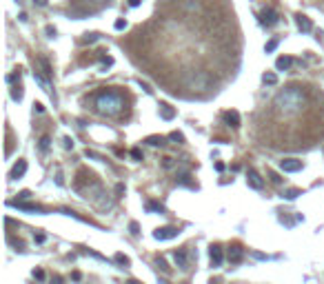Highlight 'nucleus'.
Masks as SVG:
<instances>
[{
    "mask_svg": "<svg viewBox=\"0 0 324 284\" xmlns=\"http://www.w3.org/2000/svg\"><path fill=\"white\" fill-rule=\"evenodd\" d=\"M246 184H249L251 189H255V191H260V189L264 187V180L260 178V173L255 171V169H249V171H246Z\"/></svg>",
    "mask_w": 324,
    "mask_h": 284,
    "instance_id": "obj_6",
    "label": "nucleus"
},
{
    "mask_svg": "<svg viewBox=\"0 0 324 284\" xmlns=\"http://www.w3.org/2000/svg\"><path fill=\"white\" fill-rule=\"evenodd\" d=\"M63 142H65V149H74V140L71 138H65Z\"/></svg>",
    "mask_w": 324,
    "mask_h": 284,
    "instance_id": "obj_39",
    "label": "nucleus"
},
{
    "mask_svg": "<svg viewBox=\"0 0 324 284\" xmlns=\"http://www.w3.org/2000/svg\"><path fill=\"white\" fill-rule=\"evenodd\" d=\"M189 178H191V176H189L187 171H184V173H180V176H178V184H187V187H193V184H191V180H189Z\"/></svg>",
    "mask_w": 324,
    "mask_h": 284,
    "instance_id": "obj_23",
    "label": "nucleus"
},
{
    "mask_svg": "<svg viewBox=\"0 0 324 284\" xmlns=\"http://www.w3.org/2000/svg\"><path fill=\"white\" fill-rule=\"evenodd\" d=\"M216 171H225V164H222V162H216Z\"/></svg>",
    "mask_w": 324,
    "mask_h": 284,
    "instance_id": "obj_45",
    "label": "nucleus"
},
{
    "mask_svg": "<svg viewBox=\"0 0 324 284\" xmlns=\"http://www.w3.org/2000/svg\"><path fill=\"white\" fill-rule=\"evenodd\" d=\"M291 65H293V58H289V56H280V58L275 60V69H278V71L291 69Z\"/></svg>",
    "mask_w": 324,
    "mask_h": 284,
    "instance_id": "obj_15",
    "label": "nucleus"
},
{
    "mask_svg": "<svg viewBox=\"0 0 324 284\" xmlns=\"http://www.w3.org/2000/svg\"><path fill=\"white\" fill-rule=\"evenodd\" d=\"M125 107V98L118 91H102L96 96V111L100 116H118Z\"/></svg>",
    "mask_w": 324,
    "mask_h": 284,
    "instance_id": "obj_2",
    "label": "nucleus"
},
{
    "mask_svg": "<svg viewBox=\"0 0 324 284\" xmlns=\"http://www.w3.org/2000/svg\"><path fill=\"white\" fill-rule=\"evenodd\" d=\"M178 233H180V231L175 229V226H162V229H156V231H154V238L160 240V242H164V240L178 238Z\"/></svg>",
    "mask_w": 324,
    "mask_h": 284,
    "instance_id": "obj_4",
    "label": "nucleus"
},
{
    "mask_svg": "<svg viewBox=\"0 0 324 284\" xmlns=\"http://www.w3.org/2000/svg\"><path fill=\"white\" fill-rule=\"evenodd\" d=\"M145 142H147V144H151V146H164L166 138H164V136H147Z\"/></svg>",
    "mask_w": 324,
    "mask_h": 284,
    "instance_id": "obj_17",
    "label": "nucleus"
},
{
    "mask_svg": "<svg viewBox=\"0 0 324 284\" xmlns=\"http://www.w3.org/2000/svg\"><path fill=\"white\" fill-rule=\"evenodd\" d=\"M280 169H282L284 173H298L302 171V160H295V158H287L280 162Z\"/></svg>",
    "mask_w": 324,
    "mask_h": 284,
    "instance_id": "obj_5",
    "label": "nucleus"
},
{
    "mask_svg": "<svg viewBox=\"0 0 324 284\" xmlns=\"http://www.w3.org/2000/svg\"><path fill=\"white\" fill-rule=\"evenodd\" d=\"M298 196H302V191H300V189H287V191L282 193L284 200H295Z\"/></svg>",
    "mask_w": 324,
    "mask_h": 284,
    "instance_id": "obj_19",
    "label": "nucleus"
},
{
    "mask_svg": "<svg viewBox=\"0 0 324 284\" xmlns=\"http://www.w3.org/2000/svg\"><path fill=\"white\" fill-rule=\"evenodd\" d=\"M11 207H18L20 211H31V213H45V209H42L40 205H29V202H9Z\"/></svg>",
    "mask_w": 324,
    "mask_h": 284,
    "instance_id": "obj_11",
    "label": "nucleus"
},
{
    "mask_svg": "<svg viewBox=\"0 0 324 284\" xmlns=\"http://www.w3.org/2000/svg\"><path fill=\"white\" fill-rule=\"evenodd\" d=\"M169 140H173V142H178V144H180V142H184V136L180 134V131H171V134H169Z\"/></svg>",
    "mask_w": 324,
    "mask_h": 284,
    "instance_id": "obj_26",
    "label": "nucleus"
},
{
    "mask_svg": "<svg viewBox=\"0 0 324 284\" xmlns=\"http://www.w3.org/2000/svg\"><path fill=\"white\" fill-rule=\"evenodd\" d=\"M87 158H91V160H100V162H102V155L93 153V151H89V149H87Z\"/></svg>",
    "mask_w": 324,
    "mask_h": 284,
    "instance_id": "obj_37",
    "label": "nucleus"
},
{
    "mask_svg": "<svg viewBox=\"0 0 324 284\" xmlns=\"http://www.w3.org/2000/svg\"><path fill=\"white\" fill-rule=\"evenodd\" d=\"M116 262L118 264H125V267H127V264H129V258H127V255H122V253H118L116 255Z\"/></svg>",
    "mask_w": 324,
    "mask_h": 284,
    "instance_id": "obj_30",
    "label": "nucleus"
},
{
    "mask_svg": "<svg viewBox=\"0 0 324 284\" xmlns=\"http://www.w3.org/2000/svg\"><path fill=\"white\" fill-rule=\"evenodd\" d=\"M160 118H162V120H173V118H175L173 107L166 105V102H162V105H160Z\"/></svg>",
    "mask_w": 324,
    "mask_h": 284,
    "instance_id": "obj_16",
    "label": "nucleus"
},
{
    "mask_svg": "<svg viewBox=\"0 0 324 284\" xmlns=\"http://www.w3.org/2000/svg\"><path fill=\"white\" fill-rule=\"evenodd\" d=\"M96 40H100L98 34H87V36H84V42H96Z\"/></svg>",
    "mask_w": 324,
    "mask_h": 284,
    "instance_id": "obj_35",
    "label": "nucleus"
},
{
    "mask_svg": "<svg viewBox=\"0 0 324 284\" xmlns=\"http://www.w3.org/2000/svg\"><path fill=\"white\" fill-rule=\"evenodd\" d=\"M16 78H20V71H16V73H11V75H7V82H13Z\"/></svg>",
    "mask_w": 324,
    "mask_h": 284,
    "instance_id": "obj_40",
    "label": "nucleus"
},
{
    "mask_svg": "<svg viewBox=\"0 0 324 284\" xmlns=\"http://www.w3.org/2000/svg\"><path fill=\"white\" fill-rule=\"evenodd\" d=\"M129 233H131V235H138V233H140V224H138V222H129Z\"/></svg>",
    "mask_w": 324,
    "mask_h": 284,
    "instance_id": "obj_29",
    "label": "nucleus"
},
{
    "mask_svg": "<svg viewBox=\"0 0 324 284\" xmlns=\"http://www.w3.org/2000/svg\"><path fill=\"white\" fill-rule=\"evenodd\" d=\"M45 31H47V36H49V38H54V36H56V29H54V27H51V25H49V27H47V29H45Z\"/></svg>",
    "mask_w": 324,
    "mask_h": 284,
    "instance_id": "obj_42",
    "label": "nucleus"
},
{
    "mask_svg": "<svg viewBox=\"0 0 324 284\" xmlns=\"http://www.w3.org/2000/svg\"><path fill=\"white\" fill-rule=\"evenodd\" d=\"M275 49H278V38H273V40H269V42H266V47H264V51H266V54H273Z\"/></svg>",
    "mask_w": 324,
    "mask_h": 284,
    "instance_id": "obj_22",
    "label": "nucleus"
},
{
    "mask_svg": "<svg viewBox=\"0 0 324 284\" xmlns=\"http://www.w3.org/2000/svg\"><path fill=\"white\" fill-rule=\"evenodd\" d=\"M116 193H118V196H120V193H125V184H118V187H116Z\"/></svg>",
    "mask_w": 324,
    "mask_h": 284,
    "instance_id": "obj_43",
    "label": "nucleus"
},
{
    "mask_svg": "<svg viewBox=\"0 0 324 284\" xmlns=\"http://www.w3.org/2000/svg\"><path fill=\"white\" fill-rule=\"evenodd\" d=\"M49 136H42V138H40V151H42V153H47V151H49Z\"/></svg>",
    "mask_w": 324,
    "mask_h": 284,
    "instance_id": "obj_24",
    "label": "nucleus"
},
{
    "mask_svg": "<svg viewBox=\"0 0 324 284\" xmlns=\"http://www.w3.org/2000/svg\"><path fill=\"white\" fill-rule=\"evenodd\" d=\"M40 67H42V73H45V78L49 80V78H51V73H54V71H51L49 60H47V58H40Z\"/></svg>",
    "mask_w": 324,
    "mask_h": 284,
    "instance_id": "obj_18",
    "label": "nucleus"
},
{
    "mask_svg": "<svg viewBox=\"0 0 324 284\" xmlns=\"http://www.w3.org/2000/svg\"><path fill=\"white\" fill-rule=\"evenodd\" d=\"M33 111H36V113H42V111H45V107H42L40 102H36V105H33Z\"/></svg>",
    "mask_w": 324,
    "mask_h": 284,
    "instance_id": "obj_41",
    "label": "nucleus"
},
{
    "mask_svg": "<svg viewBox=\"0 0 324 284\" xmlns=\"http://www.w3.org/2000/svg\"><path fill=\"white\" fill-rule=\"evenodd\" d=\"M278 22H280V16H278V11H275V9L266 7L264 11H262V25H266V27H275Z\"/></svg>",
    "mask_w": 324,
    "mask_h": 284,
    "instance_id": "obj_7",
    "label": "nucleus"
},
{
    "mask_svg": "<svg viewBox=\"0 0 324 284\" xmlns=\"http://www.w3.org/2000/svg\"><path fill=\"white\" fill-rule=\"evenodd\" d=\"M45 240H47L45 233H38V235H36V242H45Z\"/></svg>",
    "mask_w": 324,
    "mask_h": 284,
    "instance_id": "obj_44",
    "label": "nucleus"
},
{
    "mask_svg": "<svg viewBox=\"0 0 324 284\" xmlns=\"http://www.w3.org/2000/svg\"><path fill=\"white\" fill-rule=\"evenodd\" d=\"M131 158H133V160H142L145 155H142V151L136 146V149H131Z\"/></svg>",
    "mask_w": 324,
    "mask_h": 284,
    "instance_id": "obj_31",
    "label": "nucleus"
},
{
    "mask_svg": "<svg viewBox=\"0 0 324 284\" xmlns=\"http://www.w3.org/2000/svg\"><path fill=\"white\" fill-rule=\"evenodd\" d=\"M209 255H211V264H213V267H222L225 255H222V249L218 247V244H213V247L209 249Z\"/></svg>",
    "mask_w": 324,
    "mask_h": 284,
    "instance_id": "obj_9",
    "label": "nucleus"
},
{
    "mask_svg": "<svg viewBox=\"0 0 324 284\" xmlns=\"http://www.w3.org/2000/svg\"><path fill=\"white\" fill-rule=\"evenodd\" d=\"M145 209H147V211H151V213H164V207L158 205V202H147Z\"/></svg>",
    "mask_w": 324,
    "mask_h": 284,
    "instance_id": "obj_20",
    "label": "nucleus"
},
{
    "mask_svg": "<svg viewBox=\"0 0 324 284\" xmlns=\"http://www.w3.org/2000/svg\"><path fill=\"white\" fill-rule=\"evenodd\" d=\"M100 60H102V71H107V67H111V65H113L111 56H100Z\"/></svg>",
    "mask_w": 324,
    "mask_h": 284,
    "instance_id": "obj_27",
    "label": "nucleus"
},
{
    "mask_svg": "<svg viewBox=\"0 0 324 284\" xmlns=\"http://www.w3.org/2000/svg\"><path fill=\"white\" fill-rule=\"evenodd\" d=\"M18 198H20V200H29L31 193L29 191H20V193H18Z\"/></svg>",
    "mask_w": 324,
    "mask_h": 284,
    "instance_id": "obj_38",
    "label": "nucleus"
},
{
    "mask_svg": "<svg viewBox=\"0 0 324 284\" xmlns=\"http://www.w3.org/2000/svg\"><path fill=\"white\" fill-rule=\"evenodd\" d=\"M242 258H244V251L238 247V244H233V247L229 249V262L238 264V262H242Z\"/></svg>",
    "mask_w": 324,
    "mask_h": 284,
    "instance_id": "obj_13",
    "label": "nucleus"
},
{
    "mask_svg": "<svg viewBox=\"0 0 324 284\" xmlns=\"http://www.w3.org/2000/svg\"><path fill=\"white\" fill-rule=\"evenodd\" d=\"M138 84H140V87L145 89V93H149V96H151V93H154V89H151V87H149V84H147V82H142V80H138Z\"/></svg>",
    "mask_w": 324,
    "mask_h": 284,
    "instance_id": "obj_34",
    "label": "nucleus"
},
{
    "mask_svg": "<svg viewBox=\"0 0 324 284\" xmlns=\"http://www.w3.org/2000/svg\"><path fill=\"white\" fill-rule=\"evenodd\" d=\"M295 22H298V29L302 31V34H309V31L313 29V22H311V18H309V16H304V13H298V16H295Z\"/></svg>",
    "mask_w": 324,
    "mask_h": 284,
    "instance_id": "obj_8",
    "label": "nucleus"
},
{
    "mask_svg": "<svg viewBox=\"0 0 324 284\" xmlns=\"http://www.w3.org/2000/svg\"><path fill=\"white\" fill-rule=\"evenodd\" d=\"M11 98H13L16 102H20V100H22V89H20V87H11Z\"/></svg>",
    "mask_w": 324,
    "mask_h": 284,
    "instance_id": "obj_25",
    "label": "nucleus"
},
{
    "mask_svg": "<svg viewBox=\"0 0 324 284\" xmlns=\"http://www.w3.org/2000/svg\"><path fill=\"white\" fill-rule=\"evenodd\" d=\"M173 262H175V267H180L182 271H187V269H189L187 251H175V253H173Z\"/></svg>",
    "mask_w": 324,
    "mask_h": 284,
    "instance_id": "obj_12",
    "label": "nucleus"
},
{
    "mask_svg": "<svg viewBox=\"0 0 324 284\" xmlns=\"http://www.w3.org/2000/svg\"><path fill=\"white\" fill-rule=\"evenodd\" d=\"M162 167H164V169H173V158H162Z\"/></svg>",
    "mask_w": 324,
    "mask_h": 284,
    "instance_id": "obj_33",
    "label": "nucleus"
},
{
    "mask_svg": "<svg viewBox=\"0 0 324 284\" xmlns=\"http://www.w3.org/2000/svg\"><path fill=\"white\" fill-rule=\"evenodd\" d=\"M33 278H36V280H45V271H40V269H36V271H33Z\"/></svg>",
    "mask_w": 324,
    "mask_h": 284,
    "instance_id": "obj_36",
    "label": "nucleus"
},
{
    "mask_svg": "<svg viewBox=\"0 0 324 284\" xmlns=\"http://www.w3.org/2000/svg\"><path fill=\"white\" fill-rule=\"evenodd\" d=\"M129 4H131V7H138V4H140V0H129Z\"/></svg>",
    "mask_w": 324,
    "mask_h": 284,
    "instance_id": "obj_47",
    "label": "nucleus"
},
{
    "mask_svg": "<svg viewBox=\"0 0 324 284\" xmlns=\"http://www.w3.org/2000/svg\"><path fill=\"white\" fill-rule=\"evenodd\" d=\"M262 82L269 84V87H273V84H278V75L275 73H264L262 75Z\"/></svg>",
    "mask_w": 324,
    "mask_h": 284,
    "instance_id": "obj_21",
    "label": "nucleus"
},
{
    "mask_svg": "<svg viewBox=\"0 0 324 284\" xmlns=\"http://www.w3.org/2000/svg\"><path fill=\"white\" fill-rule=\"evenodd\" d=\"M304 102H307V96H304L302 89H300V87H289V89H284V91H280L278 96H275L273 105H275L278 111L291 116V113L302 111Z\"/></svg>",
    "mask_w": 324,
    "mask_h": 284,
    "instance_id": "obj_1",
    "label": "nucleus"
},
{
    "mask_svg": "<svg viewBox=\"0 0 324 284\" xmlns=\"http://www.w3.org/2000/svg\"><path fill=\"white\" fill-rule=\"evenodd\" d=\"M33 2H36L38 7H45V4H47V0H33Z\"/></svg>",
    "mask_w": 324,
    "mask_h": 284,
    "instance_id": "obj_46",
    "label": "nucleus"
},
{
    "mask_svg": "<svg viewBox=\"0 0 324 284\" xmlns=\"http://www.w3.org/2000/svg\"><path fill=\"white\" fill-rule=\"evenodd\" d=\"M222 118H225V122L229 127H233V129H238V127H240V113H238V111H227Z\"/></svg>",
    "mask_w": 324,
    "mask_h": 284,
    "instance_id": "obj_14",
    "label": "nucleus"
},
{
    "mask_svg": "<svg viewBox=\"0 0 324 284\" xmlns=\"http://www.w3.org/2000/svg\"><path fill=\"white\" fill-rule=\"evenodd\" d=\"M269 178H271V182H273V184H280V182H282V178H280L275 171H269Z\"/></svg>",
    "mask_w": 324,
    "mask_h": 284,
    "instance_id": "obj_32",
    "label": "nucleus"
},
{
    "mask_svg": "<svg viewBox=\"0 0 324 284\" xmlns=\"http://www.w3.org/2000/svg\"><path fill=\"white\" fill-rule=\"evenodd\" d=\"M189 89H193V91H204V89H209V73L198 71L195 78L189 82Z\"/></svg>",
    "mask_w": 324,
    "mask_h": 284,
    "instance_id": "obj_3",
    "label": "nucleus"
},
{
    "mask_svg": "<svg viewBox=\"0 0 324 284\" xmlns=\"http://www.w3.org/2000/svg\"><path fill=\"white\" fill-rule=\"evenodd\" d=\"M125 27H127V20H125V18H118V20L113 22V29H116V31H122Z\"/></svg>",
    "mask_w": 324,
    "mask_h": 284,
    "instance_id": "obj_28",
    "label": "nucleus"
},
{
    "mask_svg": "<svg viewBox=\"0 0 324 284\" xmlns=\"http://www.w3.org/2000/svg\"><path fill=\"white\" fill-rule=\"evenodd\" d=\"M27 173V162L25 160H18L16 164H13V169H11V173H9V178L11 180H20L22 176Z\"/></svg>",
    "mask_w": 324,
    "mask_h": 284,
    "instance_id": "obj_10",
    "label": "nucleus"
}]
</instances>
